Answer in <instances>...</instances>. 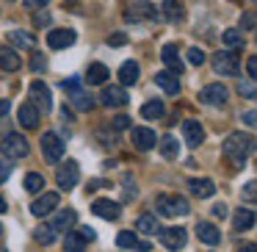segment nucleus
I'll list each match as a JSON object with an SVG mask.
<instances>
[{"mask_svg": "<svg viewBox=\"0 0 257 252\" xmlns=\"http://www.w3.org/2000/svg\"><path fill=\"white\" fill-rule=\"evenodd\" d=\"M251 150H254V139H251V136H246L243 130H235V133H229L227 139H224V144H221V152H224V158H229L232 169H240V166H243Z\"/></svg>", "mask_w": 257, "mask_h": 252, "instance_id": "1", "label": "nucleus"}, {"mask_svg": "<svg viewBox=\"0 0 257 252\" xmlns=\"http://www.w3.org/2000/svg\"><path fill=\"white\" fill-rule=\"evenodd\" d=\"M158 213L161 216H185V213H191V205L185 197H177V194H161L155 202Z\"/></svg>", "mask_w": 257, "mask_h": 252, "instance_id": "2", "label": "nucleus"}, {"mask_svg": "<svg viewBox=\"0 0 257 252\" xmlns=\"http://www.w3.org/2000/svg\"><path fill=\"white\" fill-rule=\"evenodd\" d=\"M0 150H3V155L9 158V161H20V158H25L31 152L28 141H25L23 133H9L6 139L0 141Z\"/></svg>", "mask_w": 257, "mask_h": 252, "instance_id": "3", "label": "nucleus"}, {"mask_svg": "<svg viewBox=\"0 0 257 252\" xmlns=\"http://www.w3.org/2000/svg\"><path fill=\"white\" fill-rule=\"evenodd\" d=\"M213 69H216L218 75L232 78V75L240 72V61H238V56H235L232 50H218L216 56H213Z\"/></svg>", "mask_w": 257, "mask_h": 252, "instance_id": "4", "label": "nucleus"}, {"mask_svg": "<svg viewBox=\"0 0 257 252\" xmlns=\"http://www.w3.org/2000/svg\"><path fill=\"white\" fill-rule=\"evenodd\" d=\"M42 155H45V161L58 163L64 158V141L56 133H45L42 136Z\"/></svg>", "mask_w": 257, "mask_h": 252, "instance_id": "5", "label": "nucleus"}, {"mask_svg": "<svg viewBox=\"0 0 257 252\" xmlns=\"http://www.w3.org/2000/svg\"><path fill=\"white\" fill-rule=\"evenodd\" d=\"M78 180H80V169H78V163H75V161H67L64 166H58V172H56L58 189L69 191V189H75V186H78Z\"/></svg>", "mask_w": 257, "mask_h": 252, "instance_id": "6", "label": "nucleus"}, {"mask_svg": "<svg viewBox=\"0 0 257 252\" xmlns=\"http://www.w3.org/2000/svg\"><path fill=\"white\" fill-rule=\"evenodd\" d=\"M158 235H161V244L166 246V249H172V252L183 249L185 241H188V230L185 227H169V230H161Z\"/></svg>", "mask_w": 257, "mask_h": 252, "instance_id": "7", "label": "nucleus"}, {"mask_svg": "<svg viewBox=\"0 0 257 252\" xmlns=\"http://www.w3.org/2000/svg\"><path fill=\"white\" fill-rule=\"evenodd\" d=\"M58 202H61V197L56 194V191H45L42 197H36L34 202H31V213L34 216H47L50 211H56Z\"/></svg>", "mask_w": 257, "mask_h": 252, "instance_id": "8", "label": "nucleus"}, {"mask_svg": "<svg viewBox=\"0 0 257 252\" xmlns=\"http://www.w3.org/2000/svg\"><path fill=\"white\" fill-rule=\"evenodd\" d=\"M75 39H78V34H75L72 28H56L47 34V45L53 47V50H64V47H72Z\"/></svg>", "mask_w": 257, "mask_h": 252, "instance_id": "9", "label": "nucleus"}, {"mask_svg": "<svg viewBox=\"0 0 257 252\" xmlns=\"http://www.w3.org/2000/svg\"><path fill=\"white\" fill-rule=\"evenodd\" d=\"M28 95H31V103H34L36 108H45V111L53 108V95H50V89H47L42 80H34V83H31Z\"/></svg>", "mask_w": 257, "mask_h": 252, "instance_id": "10", "label": "nucleus"}, {"mask_svg": "<svg viewBox=\"0 0 257 252\" xmlns=\"http://www.w3.org/2000/svg\"><path fill=\"white\" fill-rule=\"evenodd\" d=\"M100 100H102V106H108V108H122V106H127L130 97H127V92H124V86H105Z\"/></svg>", "mask_w": 257, "mask_h": 252, "instance_id": "11", "label": "nucleus"}, {"mask_svg": "<svg viewBox=\"0 0 257 252\" xmlns=\"http://www.w3.org/2000/svg\"><path fill=\"white\" fill-rule=\"evenodd\" d=\"M91 211L100 219H108V222H116V219L122 216V205L113 202V200H94L91 202Z\"/></svg>", "mask_w": 257, "mask_h": 252, "instance_id": "12", "label": "nucleus"}, {"mask_svg": "<svg viewBox=\"0 0 257 252\" xmlns=\"http://www.w3.org/2000/svg\"><path fill=\"white\" fill-rule=\"evenodd\" d=\"M227 97H229V92L224 89L221 83H210V86H205V89L199 92V100L205 103V106H224Z\"/></svg>", "mask_w": 257, "mask_h": 252, "instance_id": "13", "label": "nucleus"}, {"mask_svg": "<svg viewBox=\"0 0 257 252\" xmlns=\"http://www.w3.org/2000/svg\"><path fill=\"white\" fill-rule=\"evenodd\" d=\"M69 95V106L78 108V111H91L94 108V97L89 95V92H83V86H72V89H67Z\"/></svg>", "mask_w": 257, "mask_h": 252, "instance_id": "14", "label": "nucleus"}, {"mask_svg": "<svg viewBox=\"0 0 257 252\" xmlns=\"http://www.w3.org/2000/svg\"><path fill=\"white\" fill-rule=\"evenodd\" d=\"M183 139L188 147H199L205 141V130H202L199 119H185L183 122Z\"/></svg>", "mask_w": 257, "mask_h": 252, "instance_id": "15", "label": "nucleus"}, {"mask_svg": "<svg viewBox=\"0 0 257 252\" xmlns=\"http://www.w3.org/2000/svg\"><path fill=\"white\" fill-rule=\"evenodd\" d=\"M124 17L133 20V23H139V20H155V6L147 3V0H133Z\"/></svg>", "mask_w": 257, "mask_h": 252, "instance_id": "16", "label": "nucleus"}, {"mask_svg": "<svg viewBox=\"0 0 257 252\" xmlns=\"http://www.w3.org/2000/svg\"><path fill=\"white\" fill-rule=\"evenodd\" d=\"M161 58H163V64H166V69H169V72H174V75H180V72L185 69L183 58H180V50H177V45H163V50H161Z\"/></svg>", "mask_w": 257, "mask_h": 252, "instance_id": "17", "label": "nucleus"}, {"mask_svg": "<svg viewBox=\"0 0 257 252\" xmlns=\"http://www.w3.org/2000/svg\"><path fill=\"white\" fill-rule=\"evenodd\" d=\"M130 136H133L136 150H141V152L158 147V136H155V130H150V128H133V133H130Z\"/></svg>", "mask_w": 257, "mask_h": 252, "instance_id": "18", "label": "nucleus"}, {"mask_svg": "<svg viewBox=\"0 0 257 252\" xmlns=\"http://www.w3.org/2000/svg\"><path fill=\"white\" fill-rule=\"evenodd\" d=\"M75 222H78V213H75L72 208H67V211H58L56 216H53L50 227L56 230V233H67V230L75 227Z\"/></svg>", "mask_w": 257, "mask_h": 252, "instance_id": "19", "label": "nucleus"}, {"mask_svg": "<svg viewBox=\"0 0 257 252\" xmlns=\"http://www.w3.org/2000/svg\"><path fill=\"white\" fill-rule=\"evenodd\" d=\"M116 244L122 246V249H139V252L150 249V241H139V235H136L133 230H122V233L116 235Z\"/></svg>", "mask_w": 257, "mask_h": 252, "instance_id": "20", "label": "nucleus"}, {"mask_svg": "<svg viewBox=\"0 0 257 252\" xmlns=\"http://www.w3.org/2000/svg\"><path fill=\"white\" fill-rule=\"evenodd\" d=\"M17 119H20V125H23V128L34 130L36 125H39V108H36L34 103H23V106H20V111H17Z\"/></svg>", "mask_w": 257, "mask_h": 252, "instance_id": "21", "label": "nucleus"}, {"mask_svg": "<svg viewBox=\"0 0 257 252\" xmlns=\"http://www.w3.org/2000/svg\"><path fill=\"white\" fill-rule=\"evenodd\" d=\"M188 189H191V194H196L199 200H207V197L216 194V183H213L210 178H194V180H188Z\"/></svg>", "mask_w": 257, "mask_h": 252, "instance_id": "22", "label": "nucleus"}, {"mask_svg": "<svg viewBox=\"0 0 257 252\" xmlns=\"http://www.w3.org/2000/svg\"><path fill=\"white\" fill-rule=\"evenodd\" d=\"M196 235H199V241H205L207 246H216L218 241H221V230H218L216 224H210V222L196 224Z\"/></svg>", "mask_w": 257, "mask_h": 252, "instance_id": "23", "label": "nucleus"}, {"mask_svg": "<svg viewBox=\"0 0 257 252\" xmlns=\"http://www.w3.org/2000/svg\"><path fill=\"white\" fill-rule=\"evenodd\" d=\"M155 83L161 86L166 95H177L180 92V78L174 72H169V69H161V72L155 75Z\"/></svg>", "mask_w": 257, "mask_h": 252, "instance_id": "24", "label": "nucleus"}, {"mask_svg": "<svg viewBox=\"0 0 257 252\" xmlns=\"http://www.w3.org/2000/svg\"><path fill=\"white\" fill-rule=\"evenodd\" d=\"M20 67H23V58L17 56V50H12V47H0V69L17 72Z\"/></svg>", "mask_w": 257, "mask_h": 252, "instance_id": "25", "label": "nucleus"}, {"mask_svg": "<svg viewBox=\"0 0 257 252\" xmlns=\"http://www.w3.org/2000/svg\"><path fill=\"white\" fill-rule=\"evenodd\" d=\"M232 227H235V233L251 230V227H254V211H251V208H240V211H235Z\"/></svg>", "mask_w": 257, "mask_h": 252, "instance_id": "26", "label": "nucleus"}, {"mask_svg": "<svg viewBox=\"0 0 257 252\" xmlns=\"http://www.w3.org/2000/svg\"><path fill=\"white\" fill-rule=\"evenodd\" d=\"M136 230H139V233H144V235H155V233H161L158 216H155V213H141L139 222H136Z\"/></svg>", "mask_w": 257, "mask_h": 252, "instance_id": "27", "label": "nucleus"}, {"mask_svg": "<svg viewBox=\"0 0 257 252\" xmlns=\"http://www.w3.org/2000/svg\"><path fill=\"white\" fill-rule=\"evenodd\" d=\"M108 78H111V72H108V67H105V64H89V72H86V80H89L91 86H102Z\"/></svg>", "mask_w": 257, "mask_h": 252, "instance_id": "28", "label": "nucleus"}, {"mask_svg": "<svg viewBox=\"0 0 257 252\" xmlns=\"http://www.w3.org/2000/svg\"><path fill=\"white\" fill-rule=\"evenodd\" d=\"M9 42H12L14 47H25V50H34L36 47V36L28 34V31H12V34H9Z\"/></svg>", "mask_w": 257, "mask_h": 252, "instance_id": "29", "label": "nucleus"}, {"mask_svg": "<svg viewBox=\"0 0 257 252\" xmlns=\"http://www.w3.org/2000/svg\"><path fill=\"white\" fill-rule=\"evenodd\" d=\"M139 64L136 61H124L122 67H119V80H122V86H133L136 80H139Z\"/></svg>", "mask_w": 257, "mask_h": 252, "instance_id": "30", "label": "nucleus"}, {"mask_svg": "<svg viewBox=\"0 0 257 252\" xmlns=\"http://www.w3.org/2000/svg\"><path fill=\"white\" fill-rule=\"evenodd\" d=\"M163 20H169V23H177V20H183V3L180 0H163Z\"/></svg>", "mask_w": 257, "mask_h": 252, "instance_id": "31", "label": "nucleus"}, {"mask_svg": "<svg viewBox=\"0 0 257 252\" xmlns=\"http://www.w3.org/2000/svg\"><path fill=\"white\" fill-rule=\"evenodd\" d=\"M163 114H166V106H163L161 100H150L141 106V117L144 119H161Z\"/></svg>", "mask_w": 257, "mask_h": 252, "instance_id": "32", "label": "nucleus"}, {"mask_svg": "<svg viewBox=\"0 0 257 252\" xmlns=\"http://www.w3.org/2000/svg\"><path fill=\"white\" fill-rule=\"evenodd\" d=\"M86 249V238L80 233L67 230V238H64V252H83Z\"/></svg>", "mask_w": 257, "mask_h": 252, "instance_id": "33", "label": "nucleus"}, {"mask_svg": "<svg viewBox=\"0 0 257 252\" xmlns=\"http://www.w3.org/2000/svg\"><path fill=\"white\" fill-rule=\"evenodd\" d=\"M34 241H39V244L50 246L53 241H56V230H53L50 224H39V227H34Z\"/></svg>", "mask_w": 257, "mask_h": 252, "instance_id": "34", "label": "nucleus"}, {"mask_svg": "<svg viewBox=\"0 0 257 252\" xmlns=\"http://www.w3.org/2000/svg\"><path fill=\"white\" fill-rule=\"evenodd\" d=\"M158 147H161V155L163 158H177L180 155V144H177L174 136H163V141Z\"/></svg>", "mask_w": 257, "mask_h": 252, "instance_id": "35", "label": "nucleus"}, {"mask_svg": "<svg viewBox=\"0 0 257 252\" xmlns=\"http://www.w3.org/2000/svg\"><path fill=\"white\" fill-rule=\"evenodd\" d=\"M25 191H31V194H39V191H45V178H42L39 172L25 175Z\"/></svg>", "mask_w": 257, "mask_h": 252, "instance_id": "36", "label": "nucleus"}, {"mask_svg": "<svg viewBox=\"0 0 257 252\" xmlns=\"http://www.w3.org/2000/svg\"><path fill=\"white\" fill-rule=\"evenodd\" d=\"M221 39H224V45L232 47V50L243 47V36H240V31H235V28H227V31L221 34Z\"/></svg>", "mask_w": 257, "mask_h": 252, "instance_id": "37", "label": "nucleus"}, {"mask_svg": "<svg viewBox=\"0 0 257 252\" xmlns=\"http://www.w3.org/2000/svg\"><path fill=\"white\" fill-rule=\"evenodd\" d=\"M238 95H240V97H246V100H254V97H257L254 78H243V80H238Z\"/></svg>", "mask_w": 257, "mask_h": 252, "instance_id": "38", "label": "nucleus"}, {"mask_svg": "<svg viewBox=\"0 0 257 252\" xmlns=\"http://www.w3.org/2000/svg\"><path fill=\"white\" fill-rule=\"evenodd\" d=\"M205 50H202V47H191L188 50V61L194 64V67H202V64H205Z\"/></svg>", "mask_w": 257, "mask_h": 252, "instance_id": "39", "label": "nucleus"}, {"mask_svg": "<svg viewBox=\"0 0 257 252\" xmlns=\"http://www.w3.org/2000/svg\"><path fill=\"white\" fill-rule=\"evenodd\" d=\"M240 28H243V31H254V14H251V12H246L243 17H240Z\"/></svg>", "mask_w": 257, "mask_h": 252, "instance_id": "40", "label": "nucleus"}, {"mask_svg": "<svg viewBox=\"0 0 257 252\" xmlns=\"http://www.w3.org/2000/svg\"><path fill=\"white\" fill-rule=\"evenodd\" d=\"M113 130H124V128H127V125H130V117H124V114H119V117H113Z\"/></svg>", "mask_w": 257, "mask_h": 252, "instance_id": "41", "label": "nucleus"}, {"mask_svg": "<svg viewBox=\"0 0 257 252\" xmlns=\"http://www.w3.org/2000/svg\"><path fill=\"white\" fill-rule=\"evenodd\" d=\"M246 78H257V58L249 56V61H246Z\"/></svg>", "mask_w": 257, "mask_h": 252, "instance_id": "42", "label": "nucleus"}, {"mask_svg": "<svg viewBox=\"0 0 257 252\" xmlns=\"http://www.w3.org/2000/svg\"><path fill=\"white\" fill-rule=\"evenodd\" d=\"M9 175H12V161H0V183H3V180H9Z\"/></svg>", "mask_w": 257, "mask_h": 252, "instance_id": "43", "label": "nucleus"}, {"mask_svg": "<svg viewBox=\"0 0 257 252\" xmlns=\"http://www.w3.org/2000/svg\"><path fill=\"white\" fill-rule=\"evenodd\" d=\"M227 211H229V208L227 205H224V202H216V205H213V216H216V219H224V216H227Z\"/></svg>", "mask_w": 257, "mask_h": 252, "instance_id": "44", "label": "nucleus"}, {"mask_svg": "<svg viewBox=\"0 0 257 252\" xmlns=\"http://www.w3.org/2000/svg\"><path fill=\"white\" fill-rule=\"evenodd\" d=\"M254 119H257V114H254V111H246V114H243V119H240V122H243L246 128H254V125H257Z\"/></svg>", "mask_w": 257, "mask_h": 252, "instance_id": "45", "label": "nucleus"}, {"mask_svg": "<svg viewBox=\"0 0 257 252\" xmlns=\"http://www.w3.org/2000/svg\"><path fill=\"white\" fill-rule=\"evenodd\" d=\"M124 42H127V36H124V34H113L111 39H108V45H113V47H122Z\"/></svg>", "mask_w": 257, "mask_h": 252, "instance_id": "46", "label": "nucleus"}, {"mask_svg": "<svg viewBox=\"0 0 257 252\" xmlns=\"http://www.w3.org/2000/svg\"><path fill=\"white\" fill-rule=\"evenodd\" d=\"M254 189H257L254 180H249V183H246V189H243V194H246V200H249V202H254Z\"/></svg>", "mask_w": 257, "mask_h": 252, "instance_id": "47", "label": "nucleus"}, {"mask_svg": "<svg viewBox=\"0 0 257 252\" xmlns=\"http://www.w3.org/2000/svg\"><path fill=\"white\" fill-rule=\"evenodd\" d=\"M23 3H25L28 9H45L47 3H50V0H23Z\"/></svg>", "mask_w": 257, "mask_h": 252, "instance_id": "48", "label": "nucleus"}, {"mask_svg": "<svg viewBox=\"0 0 257 252\" xmlns=\"http://www.w3.org/2000/svg\"><path fill=\"white\" fill-rule=\"evenodd\" d=\"M78 233H80V235H83V238H86V244H89V241H94V238H97V233H94V230H91V227H80Z\"/></svg>", "mask_w": 257, "mask_h": 252, "instance_id": "49", "label": "nucleus"}, {"mask_svg": "<svg viewBox=\"0 0 257 252\" xmlns=\"http://www.w3.org/2000/svg\"><path fill=\"white\" fill-rule=\"evenodd\" d=\"M31 67H34V72H39V69L45 67V58H42L39 53H36V56H34V61H31Z\"/></svg>", "mask_w": 257, "mask_h": 252, "instance_id": "50", "label": "nucleus"}, {"mask_svg": "<svg viewBox=\"0 0 257 252\" xmlns=\"http://www.w3.org/2000/svg\"><path fill=\"white\" fill-rule=\"evenodd\" d=\"M9 108H12V103H9V100H0V119L9 114Z\"/></svg>", "mask_w": 257, "mask_h": 252, "instance_id": "51", "label": "nucleus"}, {"mask_svg": "<svg viewBox=\"0 0 257 252\" xmlns=\"http://www.w3.org/2000/svg\"><path fill=\"white\" fill-rule=\"evenodd\" d=\"M50 23V14H36V25H47Z\"/></svg>", "mask_w": 257, "mask_h": 252, "instance_id": "52", "label": "nucleus"}, {"mask_svg": "<svg viewBox=\"0 0 257 252\" xmlns=\"http://www.w3.org/2000/svg\"><path fill=\"white\" fill-rule=\"evenodd\" d=\"M238 252H254V244H246V246H240Z\"/></svg>", "mask_w": 257, "mask_h": 252, "instance_id": "53", "label": "nucleus"}, {"mask_svg": "<svg viewBox=\"0 0 257 252\" xmlns=\"http://www.w3.org/2000/svg\"><path fill=\"white\" fill-rule=\"evenodd\" d=\"M6 211V200H3V197H0V213Z\"/></svg>", "mask_w": 257, "mask_h": 252, "instance_id": "54", "label": "nucleus"}, {"mask_svg": "<svg viewBox=\"0 0 257 252\" xmlns=\"http://www.w3.org/2000/svg\"><path fill=\"white\" fill-rule=\"evenodd\" d=\"M67 3H75V0H67Z\"/></svg>", "mask_w": 257, "mask_h": 252, "instance_id": "55", "label": "nucleus"}, {"mask_svg": "<svg viewBox=\"0 0 257 252\" xmlns=\"http://www.w3.org/2000/svg\"><path fill=\"white\" fill-rule=\"evenodd\" d=\"M0 233H3V227H0Z\"/></svg>", "mask_w": 257, "mask_h": 252, "instance_id": "56", "label": "nucleus"}, {"mask_svg": "<svg viewBox=\"0 0 257 252\" xmlns=\"http://www.w3.org/2000/svg\"><path fill=\"white\" fill-rule=\"evenodd\" d=\"M12 3H14V0H12Z\"/></svg>", "mask_w": 257, "mask_h": 252, "instance_id": "57", "label": "nucleus"}]
</instances>
